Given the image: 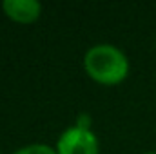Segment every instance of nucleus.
Masks as SVG:
<instances>
[{
  "label": "nucleus",
  "mask_w": 156,
  "mask_h": 154,
  "mask_svg": "<svg viewBox=\"0 0 156 154\" xmlns=\"http://www.w3.org/2000/svg\"><path fill=\"white\" fill-rule=\"evenodd\" d=\"M87 76L102 85H118L129 75V60L113 44H96L83 56Z\"/></svg>",
  "instance_id": "1"
},
{
  "label": "nucleus",
  "mask_w": 156,
  "mask_h": 154,
  "mask_svg": "<svg viewBox=\"0 0 156 154\" xmlns=\"http://www.w3.org/2000/svg\"><path fill=\"white\" fill-rule=\"evenodd\" d=\"M56 154H98L100 145L98 138L91 129H82L78 125L67 127L58 142H56Z\"/></svg>",
  "instance_id": "2"
},
{
  "label": "nucleus",
  "mask_w": 156,
  "mask_h": 154,
  "mask_svg": "<svg viewBox=\"0 0 156 154\" xmlns=\"http://www.w3.org/2000/svg\"><path fill=\"white\" fill-rule=\"evenodd\" d=\"M2 11L18 24H33L42 15V4L37 0H4Z\"/></svg>",
  "instance_id": "3"
},
{
  "label": "nucleus",
  "mask_w": 156,
  "mask_h": 154,
  "mask_svg": "<svg viewBox=\"0 0 156 154\" xmlns=\"http://www.w3.org/2000/svg\"><path fill=\"white\" fill-rule=\"evenodd\" d=\"M13 154H56V149H53L45 143H29V145L15 151Z\"/></svg>",
  "instance_id": "4"
},
{
  "label": "nucleus",
  "mask_w": 156,
  "mask_h": 154,
  "mask_svg": "<svg viewBox=\"0 0 156 154\" xmlns=\"http://www.w3.org/2000/svg\"><path fill=\"white\" fill-rule=\"evenodd\" d=\"M75 125L82 127V129H91V118H89V114H80L76 118V123Z\"/></svg>",
  "instance_id": "5"
},
{
  "label": "nucleus",
  "mask_w": 156,
  "mask_h": 154,
  "mask_svg": "<svg viewBox=\"0 0 156 154\" xmlns=\"http://www.w3.org/2000/svg\"><path fill=\"white\" fill-rule=\"evenodd\" d=\"M145 154H156V152H154V151H151V152H145Z\"/></svg>",
  "instance_id": "6"
}]
</instances>
